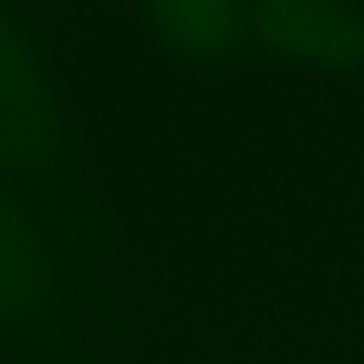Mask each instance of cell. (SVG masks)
Segmentation results:
<instances>
[{
  "mask_svg": "<svg viewBox=\"0 0 364 364\" xmlns=\"http://www.w3.org/2000/svg\"><path fill=\"white\" fill-rule=\"evenodd\" d=\"M102 212L0 181V364H102L95 353V267Z\"/></svg>",
  "mask_w": 364,
  "mask_h": 364,
  "instance_id": "obj_1",
  "label": "cell"
},
{
  "mask_svg": "<svg viewBox=\"0 0 364 364\" xmlns=\"http://www.w3.org/2000/svg\"><path fill=\"white\" fill-rule=\"evenodd\" d=\"M0 181L102 212L75 110L16 0H0Z\"/></svg>",
  "mask_w": 364,
  "mask_h": 364,
  "instance_id": "obj_2",
  "label": "cell"
},
{
  "mask_svg": "<svg viewBox=\"0 0 364 364\" xmlns=\"http://www.w3.org/2000/svg\"><path fill=\"white\" fill-rule=\"evenodd\" d=\"M247 24L262 59L306 71L364 75L360 0H247Z\"/></svg>",
  "mask_w": 364,
  "mask_h": 364,
  "instance_id": "obj_3",
  "label": "cell"
},
{
  "mask_svg": "<svg viewBox=\"0 0 364 364\" xmlns=\"http://www.w3.org/2000/svg\"><path fill=\"white\" fill-rule=\"evenodd\" d=\"M134 12L157 48L196 71H235L259 55L247 0H134Z\"/></svg>",
  "mask_w": 364,
  "mask_h": 364,
  "instance_id": "obj_4",
  "label": "cell"
}]
</instances>
